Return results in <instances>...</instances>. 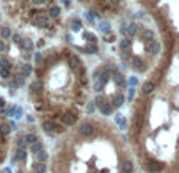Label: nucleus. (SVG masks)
Here are the masks:
<instances>
[{
	"instance_id": "obj_5",
	"label": "nucleus",
	"mask_w": 179,
	"mask_h": 173,
	"mask_svg": "<svg viewBox=\"0 0 179 173\" xmlns=\"http://www.w3.org/2000/svg\"><path fill=\"white\" fill-rule=\"evenodd\" d=\"M69 63L71 66L76 69V71H83V66H82V61L77 55H69Z\"/></svg>"
},
{
	"instance_id": "obj_6",
	"label": "nucleus",
	"mask_w": 179,
	"mask_h": 173,
	"mask_svg": "<svg viewBox=\"0 0 179 173\" xmlns=\"http://www.w3.org/2000/svg\"><path fill=\"white\" fill-rule=\"evenodd\" d=\"M154 90H155V83L153 82V80H146V82L143 83V87H142V93L143 94H151Z\"/></svg>"
},
{
	"instance_id": "obj_18",
	"label": "nucleus",
	"mask_w": 179,
	"mask_h": 173,
	"mask_svg": "<svg viewBox=\"0 0 179 173\" xmlns=\"http://www.w3.org/2000/svg\"><path fill=\"white\" fill-rule=\"evenodd\" d=\"M24 159H25V149L17 148V151L13 156V160H24Z\"/></svg>"
},
{
	"instance_id": "obj_3",
	"label": "nucleus",
	"mask_w": 179,
	"mask_h": 173,
	"mask_svg": "<svg viewBox=\"0 0 179 173\" xmlns=\"http://www.w3.org/2000/svg\"><path fill=\"white\" fill-rule=\"evenodd\" d=\"M146 52L149 53V55H157V53L160 52V44H159L155 40L148 41L146 43Z\"/></svg>"
},
{
	"instance_id": "obj_24",
	"label": "nucleus",
	"mask_w": 179,
	"mask_h": 173,
	"mask_svg": "<svg viewBox=\"0 0 179 173\" xmlns=\"http://www.w3.org/2000/svg\"><path fill=\"white\" fill-rule=\"evenodd\" d=\"M24 80H25V77L22 74H16V76H14V79H13V82L16 83L17 87H22V85H24Z\"/></svg>"
},
{
	"instance_id": "obj_23",
	"label": "nucleus",
	"mask_w": 179,
	"mask_h": 173,
	"mask_svg": "<svg viewBox=\"0 0 179 173\" xmlns=\"http://www.w3.org/2000/svg\"><path fill=\"white\" fill-rule=\"evenodd\" d=\"M0 35H2L3 40H6V38H11V28L10 27H2V30H0Z\"/></svg>"
},
{
	"instance_id": "obj_49",
	"label": "nucleus",
	"mask_w": 179,
	"mask_h": 173,
	"mask_svg": "<svg viewBox=\"0 0 179 173\" xmlns=\"http://www.w3.org/2000/svg\"><path fill=\"white\" fill-rule=\"evenodd\" d=\"M3 106H5V101H3L2 98H0V107H3Z\"/></svg>"
},
{
	"instance_id": "obj_2",
	"label": "nucleus",
	"mask_w": 179,
	"mask_h": 173,
	"mask_svg": "<svg viewBox=\"0 0 179 173\" xmlns=\"http://www.w3.org/2000/svg\"><path fill=\"white\" fill-rule=\"evenodd\" d=\"M33 24L40 28H47V27H50V17L46 14H36V17L33 19Z\"/></svg>"
},
{
	"instance_id": "obj_29",
	"label": "nucleus",
	"mask_w": 179,
	"mask_h": 173,
	"mask_svg": "<svg viewBox=\"0 0 179 173\" xmlns=\"http://www.w3.org/2000/svg\"><path fill=\"white\" fill-rule=\"evenodd\" d=\"M105 102H107V101H105V98H104L102 94H98V96L94 98V104L98 106V109H99L101 106H102V104H105Z\"/></svg>"
},
{
	"instance_id": "obj_39",
	"label": "nucleus",
	"mask_w": 179,
	"mask_h": 173,
	"mask_svg": "<svg viewBox=\"0 0 179 173\" xmlns=\"http://www.w3.org/2000/svg\"><path fill=\"white\" fill-rule=\"evenodd\" d=\"M137 83H138L137 77H134V76H132V77L129 79V85H130V87H135V85H137Z\"/></svg>"
},
{
	"instance_id": "obj_46",
	"label": "nucleus",
	"mask_w": 179,
	"mask_h": 173,
	"mask_svg": "<svg viewBox=\"0 0 179 173\" xmlns=\"http://www.w3.org/2000/svg\"><path fill=\"white\" fill-rule=\"evenodd\" d=\"M65 6H71V0H61Z\"/></svg>"
},
{
	"instance_id": "obj_43",
	"label": "nucleus",
	"mask_w": 179,
	"mask_h": 173,
	"mask_svg": "<svg viewBox=\"0 0 179 173\" xmlns=\"http://www.w3.org/2000/svg\"><path fill=\"white\" fill-rule=\"evenodd\" d=\"M94 16H96L94 13H87V14H85V17H87L90 22H93V19H94Z\"/></svg>"
},
{
	"instance_id": "obj_45",
	"label": "nucleus",
	"mask_w": 179,
	"mask_h": 173,
	"mask_svg": "<svg viewBox=\"0 0 179 173\" xmlns=\"http://www.w3.org/2000/svg\"><path fill=\"white\" fill-rule=\"evenodd\" d=\"M119 2H121V0H108L110 5H119Z\"/></svg>"
},
{
	"instance_id": "obj_50",
	"label": "nucleus",
	"mask_w": 179,
	"mask_h": 173,
	"mask_svg": "<svg viewBox=\"0 0 179 173\" xmlns=\"http://www.w3.org/2000/svg\"><path fill=\"white\" fill-rule=\"evenodd\" d=\"M17 173H24V172H17Z\"/></svg>"
},
{
	"instance_id": "obj_48",
	"label": "nucleus",
	"mask_w": 179,
	"mask_h": 173,
	"mask_svg": "<svg viewBox=\"0 0 179 173\" xmlns=\"http://www.w3.org/2000/svg\"><path fill=\"white\" fill-rule=\"evenodd\" d=\"M33 2H35V3H46L47 0H33Z\"/></svg>"
},
{
	"instance_id": "obj_33",
	"label": "nucleus",
	"mask_w": 179,
	"mask_h": 173,
	"mask_svg": "<svg viewBox=\"0 0 179 173\" xmlns=\"http://www.w3.org/2000/svg\"><path fill=\"white\" fill-rule=\"evenodd\" d=\"M27 145H28V142L25 140V137H21L17 140V148H22V149H25L27 148Z\"/></svg>"
},
{
	"instance_id": "obj_4",
	"label": "nucleus",
	"mask_w": 179,
	"mask_h": 173,
	"mask_svg": "<svg viewBox=\"0 0 179 173\" xmlns=\"http://www.w3.org/2000/svg\"><path fill=\"white\" fill-rule=\"evenodd\" d=\"M80 134L83 137H91L93 134H94V128H93V124H90V123H83V124L80 126Z\"/></svg>"
},
{
	"instance_id": "obj_22",
	"label": "nucleus",
	"mask_w": 179,
	"mask_h": 173,
	"mask_svg": "<svg viewBox=\"0 0 179 173\" xmlns=\"http://www.w3.org/2000/svg\"><path fill=\"white\" fill-rule=\"evenodd\" d=\"M35 156H36V159L40 160V162H44V160H47V157H49V154L44 151V149H41V151L35 153Z\"/></svg>"
},
{
	"instance_id": "obj_35",
	"label": "nucleus",
	"mask_w": 179,
	"mask_h": 173,
	"mask_svg": "<svg viewBox=\"0 0 179 173\" xmlns=\"http://www.w3.org/2000/svg\"><path fill=\"white\" fill-rule=\"evenodd\" d=\"M85 38H88V41H90V43H96V40H98L94 33H90V32L85 33Z\"/></svg>"
},
{
	"instance_id": "obj_44",
	"label": "nucleus",
	"mask_w": 179,
	"mask_h": 173,
	"mask_svg": "<svg viewBox=\"0 0 179 173\" xmlns=\"http://www.w3.org/2000/svg\"><path fill=\"white\" fill-rule=\"evenodd\" d=\"M121 57H123V60H129V58H130V53H129V52H126V51H124V52L121 53Z\"/></svg>"
},
{
	"instance_id": "obj_11",
	"label": "nucleus",
	"mask_w": 179,
	"mask_h": 173,
	"mask_svg": "<svg viewBox=\"0 0 179 173\" xmlns=\"http://www.w3.org/2000/svg\"><path fill=\"white\" fill-rule=\"evenodd\" d=\"M124 94L123 93H118V94H115L113 96V99H112V106L113 107H121L123 104H124Z\"/></svg>"
},
{
	"instance_id": "obj_47",
	"label": "nucleus",
	"mask_w": 179,
	"mask_h": 173,
	"mask_svg": "<svg viewBox=\"0 0 179 173\" xmlns=\"http://www.w3.org/2000/svg\"><path fill=\"white\" fill-rule=\"evenodd\" d=\"M41 60V53H36V55H35V61H40Z\"/></svg>"
},
{
	"instance_id": "obj_25",
	"label": "nucleus",
	"mask_w": 179,
	"mask_h": 173,
	"mask_svg": "<svg viewBox=\"0 0 179 173\" xmlns=\"http://www.w3.org/2000/svg\"><path fill=\"white\" fill-rule=\"evenodd\" d=\"M0 68L3 69H11V61L8 58H5V57H2L0 58Z\"/></svg>"
},
{
	"instance_id": "obj_12",
	"label": "nucleus",
	"mask_w": 179,
	"mask_h": 173,
	"mask_svg": "<svg viewBox=\"0 0 179 173\" xmlns=\"http://www.w3.org/2000/svg\"><path fill=\"white\" fill-rule=\"evenodd\" d=\"M99 112L102 115H105V117H108V115H112V112H113V106L105 102V104H102V106L99 107Z\"/></svg>"
},
{
	"instance_id": "obj_26",
	"label": "nucleus",
	"mask_w": 179,
	"mask_h": 173,
	"mask_svg": "<svg viewBox=\"0 0 179 173\" xmlns=\"http://www.w3.org/2000/svg\"><path fill=\"white\" fill-rule=\"evenodd\" d=\"M46 164L44 162H38L36 165H35V173H46Z\"/></svg>"
},
{
	"instance_id": "obj_9",
	"label": "nucleus",
	"mask_w": 179,
	"mask_h": 173,
	"mask_svg": "<svg viewBox=\"0 0 179 173\" xmlns=\"http://www.w3.org/2000/svg\"><path fill=\"white\" fill-rule=\"evenodd\" d=\"M113 79H115V82H116V85L118 87H121L124 88L127 85V82H126V79H124V76L121 74V72H118V71H115L113 72Z\"/></svg>"
},
{
	"instance_id": "obj_17",
	"label": "nucleus",
	"mask_w": 179,
	"mask_h": 173,
	"mask_svg": "<svg viewBox=\"0 0 179 173\" xmlns=\"http://www.w3.org/2000/svg\"><path fill=\"white\" fill-rule=\"evenodd\" d=\"M115 121H116V124H118L121 129H126V120H124V117L121 113H116L115 115Z\"/></svg>"
},
{
	"instance_id": "obj_20",
	"label": "nucleus",
	"mask_w": 179,
	"mask_h": 173,
	"mask_svg": "<svg viewBox=\"0 0 179 173\" xmlns=\"http://www.w3.org/2000/svg\"><path fill=\"white\" fill-rule=\"evenodd\" d=\"M10 132H11V126L8 123H2L0 124V134L2 135H10Z\"/></svg>"
},
{
	"instance_id": "obj_41",
	"label": "nucleus",
	"mask_w": 179,
	"mask_h": 173,
	"mask_svg": "<svg viewBox=\"0 0 179 173\" xmlns=\"http://www.w3.org/2000/svg\"><path fill=\"white\" fill-rule=\"evenodd\" d=\"M87 112H88V113H93V112H94V104H93V102H90L88 106H87Z\"/></svg>"
},
{
	"instance_id": "obj_37",
	"label": "nucleus",
	"mask_w": 179,
	"mask_h": 173,
	"mask_svg": "<svg viewBox=\"0 0 179 173\" xmlns=\"http://www.w3.org/2000/svg\"><path fill=\"white\" fill-rule=\"evenodd\" d=\"M134 94H135V88L130 87V88H129V93H127V99H129V101H132V99H134Z\"/></svg>"
},
{
	"instance_id": "obj_15",
	"label": "nucleus",
	"mask_w": 179,
	"mask_h": 173,
	"mask_svg": "<svg viewBox=\"0 0 179 173\" xmlns=\"http://www.w3.org/2000/svg\"><path fill=\"white\" fill-rule=\"evenodd\" d=\"M42 129H44L46 132L52 134L53 131H55V124H53V121H47V120H46L44 123H42Z\"/></svg>"
},
{
	"instance_id": "obj_13",
	"label": "nucleus",
	"mask_w": 179,
	"mask_h": 173,
	"mask_svg": "<svg viewBox=\"0 0 179 173\" xmlns=\"http://www.w3.org/2000/svg\"><path fill=\"white\" fill-rule=\"evenodd\" d=\"M154 38H155V33L153 32V30H149V28H145V30H143V32H142V40H145L146 43H148V41H153Z\"/></svg>"
},
{
	"instance_id": "obj_42",
	"label": "nucleus",
	"mask_w": 179,
	"mask_h": 173,
	"mask_svg": "<svg viewBox=\"0 0 179 173\" xmlns=\"http://www.w3.org/2000/svg\"><path fill=\"white\" fill-rule=\"evenodd\" d=\"M3 52H6V44L0 40V53H3Z\"/></svg>"
},
{
	"instance_id": "obj_36",
	"label": "nucleus",
	"mask_w": 179,
	"mask_h": 173,
	"mask_svg": "<svg viewBox=\"0 0 179 173\" xmlns=\"http://www.w3.org/2000/svg\"><path fill=\"white\" fill-rule=\"evenodd\" d=\"M80 27H82V22L79 21V19H74V21H72V28L74 30H79Z\"/></svg>"
},
{
	"instance_id": "obj_34",
	"label": "nucleus",
	"mask_w": 179,
	"mask_h": 173,
	"mask_svg": "<svg viewBox=\"0 0 179 173\" xmlns=\"http://www.w3.org/2000/svg\"><path fill=\"white\" fill-rule=\"evenodd\" d=\"M41 149H44V148H42V143H41V142H36V143L32 145V151H33V153H38V151H41Z\"/></svg>"
},
{
	"instance_id": "obj_40",
	"label": "nucleus",
	"mask_w": 179,
	"mask_h": 173,
	"mask_svg": "<svg viewBox=\"0 0 179 173\" xmlns=\"http://www.w3.org/2000/svg\"><path fill=\"white\" fill-rule=\"evenodd\" d=\"M41 87H42V85H41L40 80H38V82H33V83H32V90H40Z\"/></svg>"
},
{
	"instance_id": "obj_32",
	"label": "nucleus",
	"mask_w": 179,
	"mask_h": 173,
	"mask_svg": "<svg viewBox=\"0 0 179 173\" xmlns=\"http://www.w3.org/2000/svg\"><path fill=\"white\" fill-rule=\"evenodd\" d=\"M0 77H2V79H10V77H11L10 69H3V68H0Z\"/></svg>"
},
{
	"instance_id": "obj_31",
	"label": "nucleus",
	"mask_w": 179,
	"mask_h": 173,
	"mask_svg": "<svg viewBox=\"0 0 179 173\" xmlns=\"http://www.w3.org/2000/svg\"><path fill=\"white\" fill-rule=\"evenodd\" d=\"M99 30H101V32H104V33L110 32V24H108V22H101V24H99Z\"/></svg>"
},
{
	"instance_id": "obj_14",
	"label": "nucleus",
	"mask_w": 179,
	"mask_h": 173,
	"mask_svg": "<svg viewBox=\"0 0 179 173\" xmlns=\"http://www.w3.org/2000/svg\"><path fill=\"white\" fill-rule=\"evenodd\" d=\"M21 47L24 49V51H27V52H30L33 49V41L32 40H28V38H24L22 40V44H21Z\"/></svg>"
},
{
	"instance_id": "obj_28",
	"label": "nucleus",
	"mask_w": 179,
	"mask_h": 173,
	"mask_svg": "<svg viewBox=\"0 0 179 173\" xmlns=\"http://www.w3.org/2000/svg\"><path fill=\"white\" fill-rule=\"evenodd\" d=\"M25 140L28 142L30 145H33V143H36V142H40V138H38V135H35V134H27Z\"/></svg>"
},
{
	"instance_id": "obj_10",
	"label": "nucleus",
	"mask_w": 179,
	"mask_h": 173,
	"mask_svg": "<svg viewBox=\"0 0 179 173\" xmlns=\"http://www.w3.org/2000/svg\"><path fill=\"white\" fill-rule=\"evenodd\" d=\"M61 123H63L65 126H72L74 123H76V117H74L72 113H65L63 117H61Z\"/></svg>"
},
{
	"instance_id": "obj_8",
	"label": "nucleus",
	"mask_w": 179,
	"mask_h": 173,
	"mask_svg": "<svg viewBox=\"0 0 179 173\" xmlns=\"http://www.w3.org/2000/svg\"><path fill=\"white\" fill-rule=\"evenodd\" d=\"M146 168H148V172H151V173H159L163 168V165L160 162H154V160H151V162H148Z\"/></svg>"
},
{
	"instance_id": "obj_1",
	"label": "nucleus",
	"mask_w": 179,
	"mask_h": 173,
	"mask_svg": "<svg viewBox=\"0 0 179 173\" xmlns=\"http://www.w3.org/2000/svg\"><path fill=\"white\" fill-rule=\"evenodd\" d=\"M119 32H121V35H124V36H127V38H132V36H135L138 32V25L137 24H126V25H121V28H119Z\"/></svg>"
},
{
	"instance_id": "obj_27",
	"label": "nucleus",
	"mask_w": 179,
	"mask_h": 173,
	"mask_svg": "<svg viewBox=\"0 0 179 173\" xmlns=\"http://www.w3.org/2000/svg\"><path fill=\"white\" fill-rule=\"evenodd\" d=\"M49 14H50V16H53V17L60 16V14H61V8H60V6H57V5H53L52 8H50V11H49Z\"/></svg>"
},
{
	"instance_id": "obj_7",
	"label": "nucleus",
	"mask_w": 179,
	"mask_h": 173,
	"mask_svg": "<svg viewBox=\"0 0 179 173\" xmlns=\"http://www.w3.org/2000/svg\"><path fill=\"white\" fill-rule=\"evenodd\" d=\"M130 65H132V68L137 69V71H143V69H145V63H143V60L140 58V57H132Z\"/></svg>"
},
{
	"instance_id": "obj_30",
	"label": "nucleus",
	"mask_w": 179,
	"mask_h": 173,
	"mask_svg": "<svg viewBox=\"0 0 179 173\" xmlns=\"http://www.w3.org/2000/svg\"><path fill=\"white\" fill-rule=\"evenodd\" d=\"M87 52L88 53H96V52H98V46H96V43L87 44Z\"/></svg>"
},
{
	"instance_id": "obj_21",
	"label": "nucleus",
	"mask_w": 179,
	"mask_h": 173,
	"mask_svg": "<svg viewBox=\"0 0 179 173\" xmlns=\"http://www.w3.org/2000/svg\"><path fill=\"white\" fill-rule=\"evenodd\" d=\"M130 47V40L127 36H124L121 41H119V49H123V51H127V49Z\"/></svg>"
},
{
	"instance_id": "obj_38",
	"label": "nucleus",
	"mask_w": 179,
	"mask_h": 173,
	"mask_svg": "<svg viewBox=\"0 0 179 173\" xmlns=\"http://www.w3.org/2000/svg\"><path fill=\"white\" fill-rule=\"evenodd\" d=\"M13 41H14L16 44L21 46V44H22V38H21V35H13Z\"/></svg>"
},
{
	"instance_id": "obj_19",
	"label": "nucleus",
	"mask_w": 179,
	"mask_h": 173,
	"mask_svg": "<svg viewBox=\"0 0 179 173\" xmlns=\"http://www.w3.org/2000/svg\"><path fill=\"white\" fill-rule=\"evenodd\" d=\"M134 172V162L132 160H126L123 164V173H132Z\"/></svg>"
},
{
	"instance_id": "obj_16",
	"label": "nucleus",
	"mask_w": 179,
	"mask_h": 173,
	"mask_svg": "<svg viewBox=\"0 0 179 173\" xmlns=\"http://www.w3.org/2000/svg\"><path fill=\"white\" fill-rule=\"evenodd\" d=\"M21 74L24 76V77H28V76L32 74V65H28V63L22 65L21 66Z\"/></svg>"
}]
</instances>
